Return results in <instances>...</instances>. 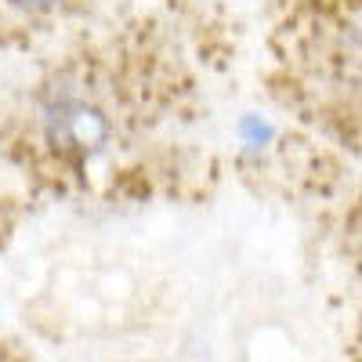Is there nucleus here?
<instances>
[{"label": "nucleus", "instance_id": "f257e3e1", "mask_svg": "<svg viewBox=\"0 0 362 362\" xmlns=\"http://www.w3.org/2000/svg\"><path fill=\"white\" fill-rule=\"evenodd\" d=\"M124 127V95L95 62H66L29 95L33 145L58 167L83 170L105 156Z\"/></svg>", "mask_w": 362, "mask_h": 362}, {"label": "nucleus", "instance_id": "f03ea898", "mask_svg": "<svg viewBox=\"0 0 362 362\" xmlns=\"http://www.w3.org/2000/svg\"><path fill=\"white\" fill-rule=\"evenodd\" d=\"M4 4H11L18 11H58V8L73 4V0H4Z\"/></svg>", "mask_w": 362, "mask_h": 362}]
</instances>
